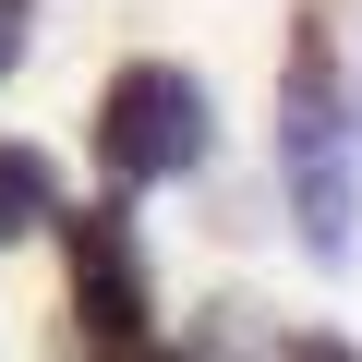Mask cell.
<instances>
[{
  "label": "cell",
  "instance_id": "obj_1",
  "mask_svg": "<svg viewBox=\"0 0 362 362\" xmlns=\"http://www.w3.org/2000/svg\"><path fill=\"white\" fill-rule=\"evenodd\" d=\"M362 133H350V85H338V25L302 13L290 25V61H278V181H290V230L302 254L338 278L362 254V181H350Z\"/></svg>",
  "mask_w": 362,
  "mask_h": 362
},
{
  "label": "cell",
  "instance_id": "obj_2",
  "mask_svg": "<svg viewBox=\"0 0 362 362\" xmlns=\"http://www.w3.org/2000/svg\"><path fill=\"white\" fill-rule=\"evenodd\" d=\"M218 145V109L181 61H121L97 85V169L109 194H157V181H194Z\"/></svg>",
  "mask_w": 362,
  "mask_h": 362
},
{
  "label": "cell",
  "instance_id": "obj_3",
  "mask_svg": "<svg viewBox=\"0 0 362 362\" xmlns=\"http://www.w3.org/2000/svg\"><path fill=\"white\" fill-rule=\"evenodd\" d=\"M61 266H73V350H157V278H145V242H133V206L97 194V206H61Z\"/></svg>",
  "mask_w": 362,
  "mask_h": 362
},
{
  "label": "cell",
  "instance_id": "obj_4",
  "mask_svg": "<svg viewBox=\"0 0 362 362\" xmlns=\"http://www.w3.org/2000/svg\"><path fill=\"white\" fill-rule=\"evenodd\" d=\"M49 218H61V169H49L37 145L0 133V242H37Z\"/></svg>",
  "mask_w": 362,
  "mask_h": 362
},
{
  "label": "cell",
  "instance_id": "obj_5",
  "mask_svg": "<svg viewBox=\"0 0 362 362\" xmlns=\"http://www.w3.org/2000/svg\"><path fill=\"white\" fill-rule=\"evenodd\" d=\"M25 37H37V0H0V73L25 61Z\"/></svg>",
  "mask_w": 362,
  "mask_h": 362
},
{
  "label": "cell",
  "instance_id": "obj_6",
  "mask_svg": "<svg viewBox=\"0 0 362 362\" xmlns=\"http://www.w3.org/2000/svg\"><path fill=\"white\" fill-rule=\"evenodd\" d=\"M350 133H362V85H350Z\"/></svg>",
  "mask_w": 362,
  "mask_h": 362
}]
</instances>
